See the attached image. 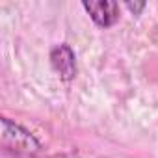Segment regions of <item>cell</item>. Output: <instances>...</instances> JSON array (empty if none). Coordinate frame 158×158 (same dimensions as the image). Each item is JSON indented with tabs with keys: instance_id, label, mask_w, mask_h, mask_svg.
Wrapping results in <instances>:
<instances>
[{
	"instance_id": "cell-1",
	"label": "cell",
	"mask_w": 158,
	"mask_h": 158,
	"mask_svg": "<svg viewBox=\"0 0 158 158\" xmlns=\"http://www.w3.org/2000/svg\"><path fill=\"white\" fill-rule=\"evenodd\" d=\"M2 145L13 154H35L41 151L39 139L30 130L8 117H2Z\"/></svg>"
},
{
	"instance_id": "cell-2",
	"label": "cell",
	"mask_w": 158,
	"mask_h": 158,
	"mask_svg": "<svg viewBox=\"0 0 158 158\" xmlns=\"http://www.w3.org/2000/svg\"><path fill=\"white\" fill-rule=\"evenodd\" d=\"M48 58H50L52 69L58 73V76L63 82H71L76 76V56H74V50L69 45H65V43L56 45L50 50Z\"/></svg>"
},
{
	"instance_id": "cell-3",
	"label": "cell",
	"mask_w": 158,
	"mask_h": 158,
	"mask_svg": "<svg viewBox=\"0 0 158 158\" xmlns=\"http://www.w3.org/2000/svg\"><path fill=\"white\" fill-rule=\"evenodd\" d=\"M82 8L89 13L91 21L101 28H110L119 21V4L112 0L101 2H82Z\"/></svg>"
},
{
	"instance_id": "cell-4",
	"label": "cell",
	"mask_w": 158,
	"mask_h": 158,
	"mask_svg": "<svg viewBox=\"0 0 158 158\" xmlns=\"http://www.w3.org/2000/svg\"><path fill=\"white\" fill-rule=\"evenodd\" d=\"M125 8H128L134 15H139V11L145 8V2H139V4H132V2H127L125 4Z\"/></svg>"
}]
</instances>
